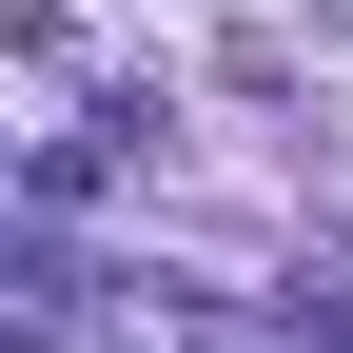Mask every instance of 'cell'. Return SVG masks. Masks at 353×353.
<instances>
[{"label": "cell", "mask_w": 353, "mask_h": 353, "mask_svg": "<svg viewBox=\"0 0 353 353\" xmlns=\"http://www.w3.org/2000/svg\"><path fill=\"white\" fill-rule=\"evenodd\" d=\"M275 334L294 353H353V275H275Z\"/></svg>", "instance_id": "1"}]
</instances>
